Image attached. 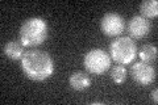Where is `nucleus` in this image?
Returning <instances> with one entry per match:
<instances>
[{
	"label": "nucleus",
	"mask_w": 158,
	"mask_h": 105,
	"mask_svg": "<svg viewBox=\"0 0 158 105\" xmlns=\"http://www.w3.org/2000/svg\"><path fill=\"white\" fill-rule=\"evenodd\" d=\"M157 95H158V89L156 88V89H154V91H152V95H150V97H152V100H153V103H154V104H157V103H158Z\"/></svg>",
	"instance_id": "13"
},
{
	"label": "nucleus",
	"mask_w": 158,
	"mask_h": 105,
	"mask_svg": "<svg viewBox=\"0 0 158 105\" xmlns=\"http://www.w3.org/2000/svg\"><path fill=\"white\" fill-rule=\"evenodd\" d=\"M24 47L25 46H24L23 42L20 41V38L11 39V41H8L6 45H4L3 53L6 54L9 59H12V61H19V59H21L23 55L25 54Z\"/></svg>",
	"instance_id": "8"
},
{
	"label": "nucleus",
	"mask_w": 158,
	"mask_h": 105,
	"mask_svg": "<svg viewBox=\"0 0 158 105\" xmlns=\"http://www.w3.org/2000/svg\"><path fill=\"white\" fill-rule=\"evenodd\" d=\"M111 78L116 84H121L127 79V68L124 64H115L111 68Z\"/></svg>",
	"instance_id": "12"
},
{
	"label": "nucleus",
	"mask_w": 158,
	"mask_h": 105,
	"mask_svg": "<svg viewBox=\"0 0 158 105\" xmlns=\"http://www.w3.org/2000/svg\"><path fill=\"white\" fill-rule=\"evenodd\" d=\"M48 24L41 17H29L21 24L19 38L25 47H37L48 38Z\"/></svg>",
	"instance_id": "2"
},
{
	"label": "nucleus",
	"mask_w": 158,
	"mask_h": 105,
	"mask_svg": "<svg viewBox=\"0 0 158 105\" xmlns=\"http://www.w3.org/2000/svg\"><path fill=\"white\" fill-rule=\"evenodd\" d=\"M111 55L110 53L104 51L103 49H91L86 53L83 58V64L87 72L94 75H102L108 71L111 67Z\"/></svg>",
	"instance_id": "4"
},
{
	"label": "nucleus",
	"mask_w": 158,
	"mask_h": 105,
	"mask_svg": "<svg viewBox=\"0 0 158 105\" xmlns=\"http://www.w3.org/2000/svg\"><path fill=\"white\" fill-rule=\"evenodd\" d=\"M141 16L145 18H154L158 16V2L157 0H144L140 4Z\"/></svg>",
	"instance_id": "11"
},
{
	"label": "nucleus",
	"mask_w": 158,
	"mask_h": 105,
	"mask_svg": "<svg viewBox=\"0 0 158 105\" xmlns=\"http://www.w3.org/2000/svg\"><path fill=\"white\" fill-rule=\"evenodd\" d=\"M69 84L75 91H85L91 86V79L85 71H75L69 78Z\"/></svg>",
	"instance_id": "9"
},
{
	"label": "nucleus",
	"mask_w": 158,
	"mask_h": 105,
	"mask_svg": "<svg viewBox=\"0 0 158 105\" xmlns=\"http://www.w3.org/2000/svg\"><path fill=\"white\" fill-rule=\"evenodd\" d=\"M124 28H125L124 17L116 12L106 13L100 20V29L104 36L118 37L124 32Z\"/></svg>",
	"instance_id": "5"
},
{
	"label": "nucleus",
	"mask_w": 158,
	"mask_h": 105,
	"mask_svg": "<svg viewBox=\"0 0 158 105\" xmlns=\"http://www.w3.org/2000/svg\"><path fill=\"white\" fill-rule=\"evenodd\" d=\"M21 68L29 79L36 82H42L50 78L54 72V62L50 54L42 50L32 49L24 54L20 59Z\"/></svg>",
	"instance_id": "1"
},
{
	"label": "nucleus",
	"mask_w": 158,
	"mask_h": 105,
	"mask_svg": "<svg viewBox=\"0 0 158 105\" xmlns=\"http://www.w3.org/2000/svg\"><path fill=\"white\" fill-rule=\"evenodd\" d=\"M150 32V21L141 14L133 16L128 22V33L131 38L141 39L146 37Z\"/></svg>",
	"instance_id": "7"
},
{
	"label": "nucleus",
	"mask_w": 158,
	"mask_h": 105,
	"mask_svg": "<svg viewBox=\"0 0 158 105\" xmlns=\"http://www.w3.org/2000/svg\"><path fill=\"white\" fill-rule=\"evenodd\" d=\"M111 59L118 64H129L137 55V46L129 36H118L110 45Z\"/></svg>",
	"instance_id": "3"
},
{
	"label": "nucleus",
	"mask_w": 158,
	"mask_h": 105,
	"mask_svg": "<svg viewBox=\"0 0 158 105\" xmlns=\"http://www.w3.org/2000/svg\"><path fill=\"white\" fill-rule=\"evenodd\" d=\"M132 78L136 83L141 84V86H149L156 80V68L152 66L150 63L145 62H136L132 64L131 68Z\"/></svg>",
	"instance_id": "6"
},
{
	"label": "nucleus",
	"mask_w": 158,
	"mask_h": 105,
	"mask_svg": "<svg viewBox=\"0 0 158 105\" xmlns=\"http://www.w3.org/2000/svg\"><path fill=\"white\" fill-rule=\"evenodd\" d=\"M157 55H158L157 46H154V45H152V43L142 45V46L140 47V50H138V57H140L141 61L145 62V63L156 62Z\"/></svg>",
	"instance_id": "10"
}]
</instances>
